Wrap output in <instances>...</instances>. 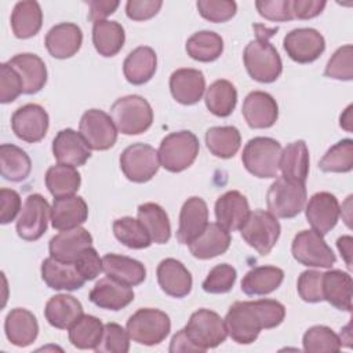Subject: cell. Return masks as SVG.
Segmentation results:
<instances>
[{
	"label": "cell",
	"mask_w": 353,
	"mask_h": 353,
	"mask_svg": "<svg viewBox=\"0 0 353 353\" xmlns=\"http://www.w3.org/2000/svg\"><path fill=\"white\" fill-rule=\"evenodd\" d=\"M285 317V307L276 299L237 301L234 302L223 321L228 335L240 345H250L258 336L261 330H269L280 325Z\"/></svg>",
	"instance_id": "1"
},
{
	"label": "cell",
	"mask_w": 353,
	"mask_h": 353,
	"mask_svg": "<svg viewBox=\"0 0 353 353\" xmlns=\"http://www.w3.org/2000/svg\"><path fill=\"white\" fill-rule=\"evenodd\" d=\"M274 29L256 32V39L251 40L243 52L244 66L251 79L259 83H273L283 72V62L277 50L270 44L269 37Z\"/></svg>",
	"instance_id": "2"
},
{
	"label": "cell",
	"mask_w": 353,
	"mask_h": 353,
	"mask_svg": "<svg viewBox=\"0 0 353 353\" xmlns=\"http://www.w3.org/2000/svg\"><path fill=\"white\" fill-rule=\"evenodd\" d=\"M110 117L119 132L124 135H138L150 128L153 110L143 97L125 95L112 105Z\"/></svg>",
	"instance_id": "3"
},
{
	"label": "cell",
	"mask_w": 353,
	"mask_h": 353,
	"mask_svg": "<svg viewBox=\"0 0 353 353\" xmlns=\"http://www.w3.org/2000/svg\"><path fill=\"white\" fill-rule=\"evenodd\" d=\"M200 150L197 137L192 131H176L163 138L159 146L160 164L170 172H181L189 168Z\"/></svg>",
	"instance_id": "4"
},
{
	"label": "cell",
	"mask_w": 353,
	"mask_h": 353,
	"mask_svg": "<svg viewBox=\"0 0 353 353\" xmlns=\"http://www.w3.org/2000/svg\"><path fill=\"white\" fill-rule=\"evenodd\" d=\"M281 145L269 137H255L250 139L241 154L245 170L256 178H276Z\"/></svg>",
	"instance_id": "5"
},
{
	"label": "cell",
	"mask_w": 353,
	"mask_h": 353,
	"mask_svg": "<svg viewBox=\"0 0 353 353\" xmlns=\"http://www.w3.org/2000/svg\"><path fill=\"white\" fill-rule=\"evenodd\" d=\"M305 183L284 178H276L266 194V204L276 218L290 219L302 212L306 205Z\"/></svg>",
	"instance_id": "6"
},
{
	"label": "cell",
	"mask_w": 353,
	"mask_h": 353,
	"mask_svg": "<svg viewBox=\"0 0 353 353\" xmlns=\"http://www.w3.org/2000/svg\"><path fill=\"white\" fill-rule=\"evenodd\" d=\"M125 330L134 342L153 346L167 338L171 331V320L167 313L159 309L142 307L130 316Z\"/></svg>",
	"instance_id": "7"
},
{
	"label": "cell",
	"mask_w": 353,
	"mask_h": 353,
	"mask_svg": "<svg viewBox=\"0 0 353 353\" xmlns=\"http://www.w3.org/2000/svg\"><path fill=\"white\" fill-rule=\"evenodd\" d=\"M183 331L199 352L216 347L225 342L228 336L223 319L210 309H199L193 312Z\"/></svg>",
	"instance_id": "8"
},
{
	"label": "cell",
	"mask_w": 353,
	"mask_h": 353,
	"mask_svg": "<svg viewBox=\"0 0 353 353\" xmlns=\"http://www.w3.org/2000/svg\"><path fill=\"white\" fill-rule=\"evenodd\" d=\"M280 230L277 218L265 210L250 212L240 229L244 241L261 255H268L273 250L280 237Z\"/></svg>",
	"instance_id": "9"
},
{
	"label": "cell",
	"mask_w": 353,
	"mask_h": 353,
	"mask_svg": "<svg viewBox=\"0 0 353 353\" xmlns=\"http://www.w3.org/2000/svg\"><path fill=\"white\" fill-rule=\"evenodd\" d=\"M160 165L157 150L148 143H132L120 154V168L131 182L143 183L150 181Z\"/></svg>",
	"instance_id": "10"
},
{
	"label": "cell",
	"mask_w": 353,
	"mask_h": 353,
	"mask_svg": "<svg viewBox=\"0 0 353 353\" xmlns=\"http://www.w3.org/2000/svg\"><path fill=\"white\" fill-rule=\"evenodd\" d=\"M291 252L296 262L307 268H331L336 256L323 236L314 230H302L295 234Z\"/></svg>",
	"instance_id": "11"
},
{
	"label": "cell",
	"mask_w": 353,
	"mask_h": 353,
	"mask_svg": "<svg viewBox=\"0 0 353 353\" xmlns=\"http://www.w3.org/2000/svg\"><path fill=\"white\" fill-rule=\"evenodd\" d=\"M48 218H51V207L47 200L39 193L29 194L17 219L18 236L26 241L39 240L47 230Z\"/></svg>",
	"instance_id": "12"
},
{
	"label": "cell",
	"mask_w": 353,
	"mask_h": 353,
	"mask_svg": "<svg viewBox=\"0 0 353 353\" xmlns=\"http://www.w3.org/2000/svg\"><path fill=\"white\" fill-rule=\"evenodd\" d=\"M79 132L94 150H108L117 141V128L112 117L99 109H88L83 113Z\"/></svg>",
	"instance_id": "13"
},
{
	"label": "cell",
	"mask_w": 353,
	"mask_h": 353,
	"mask_svg": "<svg viewBox=\"0 0 353 353\" xmlns=\"http://www.w3.org/2000/svg\"><path fill=\"white\" fill-rule=\"evenodd\" d=\"M283 47L292 61L310 63L324 52L325 40L323 34L313 28H299L285 34Z\"/></svg>",
	"instance_id": "14"
},
{
	"label": "cell",
	"mask_w": 353,
	"mask_h": 353,
	"mask_svg": "<svg viewBox=\"0 0 353 353\" xmlns=\"http://www.w3.org/2000/svg\"><path fill=\"white\" fill-rule=\"evenodd\" d=\"M50 125L48 113L37 103H26L18 108L11 116V128L14 134L29 143L41 141Z\"/></svg>",
	"instance_id": "15"
},
{
	"label": "cell",
	"mask_w": 353,
	"mask_h": 353,
	"mask_svg": "<svg viewBox=\"0 0 353 353\" xmlns=\"http://www.w3.org/2000/svg\"><path fill=\"white\" fill-rule=\"evenodd\" d=\"M305 214L312 230L324 236L338 223L341 207L338 199L330 192H317L309 199Z\"/></svg>",
	"instance_id": "16"
},
{
	"label": "cell",
	"mask_w": 353,
	"mask_h": 353,
	"mask_svg": "<svg viewBox=\"0 0 353 353\" xmlns=\"http://www.w3.org/2000/svg\"><path fill=\"white\" fill-rule=\"evenodd\" d=\"M52 154L58 164L80 167L91 157V149L80 132L65 128L52 141Z\"/></svg>",
	"instance_id": "17"
},
{
	"label": "cell",
	"mask_w": 353,
	"mask_h": 353,
	"mask_svg": "<svg viewBox=\"0 0 353 353\" xmlns=\"http://www.w3.org/2000/svg\"><path fill=\"white\" fill-rule=\"evenodd\" d=\"M208 225V207L207 203L197 196L189 197L179 214V226L176 239L181 244L189 245L197 236L203 233Z\"/></svg>",
	"instance_id": "18"
},
{
	"label": "cell",
	"mask_w": 353,
	"mask_h": 353,
	"mask_svg": "<svg viewBox=\"0 0 353 353\" xmlns=\"http://www.w3.org/2000/svg\"><path fill=\"white\" fill-rule=\"evenodd\" d=\"M241 113L251 128H269L277 121L279 106L270 94L252 91L245 97Z\"/></svg>",
	"instance_id": "19"
},
{
	"label": "cell",
	"mask_w": 353,
	"mask_h": 353,
	"mask_svg": "<svg viewBox=\"0 0 353 353\" xmlns=\"http://www.w3.org/2000/svg\"><path fill=\"white\" fill-rule=\"evenodd\" d=\"M92 245V236L90 232L81 226L63 230L55 234L48 244L50 256L62 261L74 263L77 258L83 254L84 250Z\"/></svg>",
	"instance_id": "20"
},
{
	"label": "cell",
	"mask_w": 353,
	"mask_h": 353,
	"mask_svg": "<svg viewBox=\"0 0 353 353\" xmlns=\"http://www.w3.org/2000/svg\"><path fill=\"white\" fill-rule=\"evenodd\" d=\"M250 212L247 197L237 190L223 193L215 203L216 223H219L228 232L240 230Z\"/></svg>",
	"instance_id": "21"
},
{
	"label": "cell",
	"mask_w": 353,
	"mask_h": 353,
	"mask_svg": "<svg viewBox=\"0 0 353 353\" xmlns=\"http://www.w3.org/2000/svg\"><path fill=\"white\" fill-rule=\"evenodd\" d=\"M205 90V77L201 70L182 68L170 76V91L172 98L182 105L197 103Z\"/></svg>",
	"instance_id": "22"
},
{
	"label": "cell",
	"mask_w": 353,
	"mask_h": 353,
	"mask_svg": "<svg viewBox=\"0 0 353 353\" xmlns=\"http://www.w3.org/2000/svg\"><path fill=\"white\" fill-rule=\"evenodd\" d=\"M88 218V205L83 197L72 194L54 199L51 207V226L59 232L83 225Z\"/></svg>",
	"instance_id": "23"
},
{
	"label": "cell",
	"mask_w": 353,
	"mask_h": 353,
	"mask_svg": "<svg viewBox=\"0 0 353 353\" xmlns=\"http://www.w3.org/2000/svg\"><path fill=\"white\" fill-rule=\"evenodd\" d=\"M88 298L95 306L116 312L128 306L134 301V291L130 285L108 276L97 281L90 291Z\"/></svg>",
	"instance_id": "24"
},
{
	"label": "cell",
	"mask_w": 353,
	"mask_h": 353,
	"mask_svg": "<svg viewBox=\"0 0 353 353\" xmlns=\"http://www.w3.org/2000/svg\"><path fill=\"white\" fill-rule=\"evenodd\" d=\"M81 29L72 22H62L52 26L46 34V48L51 57L66 59L73 57L81 47Z\"/></svg>",
	"instance_id": "25"
},
{
	"label": "cell",
	"mask_w": 353,
	"mask_h": 353,
	"mask_svg": "<svg viewBox=\"0 0 353 353\" xmlns=\"http://www.w3.org/2000/svg\"><path fill=\"white\" fill-rule=\"evenodd\" d=\"M160 288L172 298H183L192 291V274L186 266L174 258L163 259L156 270Z\"/></svg>",
	"instance_id": "26"
},
{
	"label": "cell",
	"mask_w": 353,
	"mask_h": 353,
	"mask_svg": "<svg viewBox=\"0 0 353 353\" xmlns=\"http://www.w3.org/2000/svg\"><path fill=\"white\" fill-rule=\"evenodd\" d=\"M41 279L52 290L74 291L84 285L85 280L74 263L62 262L48 256L41 263Z\"/></svg>",
	"instance_id": "27"
},
{
	"label": "cell",
	"mask_w": 353,
	"mask_h": 353,
	"mask_svg": "<svg viewBox=\"0 0 353 353\" xmlns=\"http://www.w3.org/2000/svg\"><path fill=\"white\" fill-rule=\"evenodd\" d=\"M8 65L19 74L23 83V94H36L46 85L47 68L39 55L30 52L17 54L8 61Z\"/></svg>",
	"instance_id": "28"
},
{
	"label": "cell",
	"mask_w": 353,
	"mask_h": 353,
	"mask_svg": "<svg viewBox=\"0 0 353 353\" xmlns=\"http://www.w3.org/2000/svg\"><path fill=\"white\" fill-rule=\"evenodd\" d=\"M4 331L7 339L18 346L26 347L32 345L39 334L37 319L32 312L23 307H15L10 310L4 321Z\"/></svg>",
	"instance_id": "29"
},
{
	"label": "cell",
	"mask_w": 353,
	"mask_h": 353,
	"mask_svg": "<svg viewBox=\"0 0 353 353\" xmlns=\"http://www.w3.org/2000/svg\"><path fill=\"white\" fill-rule=\"evenodd\" d=\"M230 241V233L219 223H208L203 233L189 244V251L197 259H211L225 254Z\"/></svg>",
	"instance_id": "30"
},
{
	"label": "cell",
	"mask_w": 353,
	"mask_h": 353,
	"mask_svg": "<svg viewBox=\"0 0 353 353\" xmlns=\"http://www.w3.org/2000/svg\"><path fill=\"white\" fill-rule=\"evenodd\" d=\"M83 314L80 301L68 294L51 296L44 307L46 320L58 330H69Z\"/></svg>",
	"instance_id": "31"
},
{
	"label": "cell",
	"mask_w": 353,
	"mask_h": 353,
	"mask_svg": "<svg viewBox=\"0 0 353 353\" xmlns=\"http://www.w3.org/2000/svg\"><path fill=\"white\" fill-rule=\"evenodd\" d=\"M157 55L153 48L141 46L132 50L123 63V73L128 83L142 85L148 83L156 73Z\"/></svg>",
	"instance_id": "32"
},
{
	"label": "cell",
	"mask_w": 353,
	"mask_h": 353,
	"mask_svg": "<svg viewBox=\"0 0 353 353\" xmlns=\"http://www.w3.org/2000/svg\"><path fill=\"white\" fill-rule=\"evenodd\" d=\"M102 266L106 276L130 287L139 285L146 279V269L143 263L130 256L106 254L102 258Z\"/></svg>",
	"instance_id": "33"
},
{
	"label": "cell",
	"mask_w": 353,
	"mask_h": 353,
	"mask_svg": "<svg viewBox=\"0 0 353 353\" xmlns=\"http://www.w3.org/2000/svg\"><path fill=\"white\" fill-rule=\"evenodd\" d=\"M352 277L349 273L332 269L323 273V296L338 310H352Z\"/></svg>",
	"instance_id": "34"
},
{
	"label": "cell",
	"mask_w": 353,
	"mask_h": 353,
	"mask_svg": "<svg viewBox=\"0 0 353 353\" xmlns=\"http://www.w3.org/2000/svg\"><path fill=\"white\" fill-rule=\"evenodd\" d=\"M279 170L284 178L305 183L309 175V150L305 141L299 139L281 149Z\"/></svg>",
	"instance_id": "35"
},
{
	"label": "cell",
	"mask_w": 353,
	"mask_h": 353,
	"mask_svg": "<svg viewBox=\"0 0 353 353\" xmlns=\"http://www.w3.org/2000/svg\"><path fill=\"white\" fill-rule=\"evenodd\" d=\"M43 25V11L37 1H18L11 12V29L15 37L29 39L39 33Z\"/></svg>",
	"instance_id": "36"
},
{
	"label": "cell",
	"mask_w": 353,
	"mask_h": 353,
	"mask_svg": "<svg viewBox=\"0 0 353 353\" xmlns=\"http://www.w3.org/2000/svg\"><path fill=\"white\" fill-rule=\"evenodd\" d=\"M284 280V272L276 266H256L245 273L241 291L245 295H268L276 291Z\"/></svg>",
	"instance_id": "37"
},
{
	"label": "cell",
	"mask_w": 353,
	"mask_h": 353,
	"mask_svg": "<svg viewBox=\"0 0 353 353\" xmlns=\"http://www.w3.org/2000/svg\"><path fill=\"white\" fill-rule=\"evenodd\" d=\"M125 41L124 28L116 21H98L92 26V43L102 57H114Z\"/></svg>",
	"instance_id": "38"
},
{
	"label": "cell",
	"mask_w": 353,
	"mask_h": 353,
	"mask_svg": "<svg viewBox=\"0 0 353 353\" xmlns=\"http://www.w3.org/2000/svg\"><path fill=\"white\" fill-rule=\"evenodd\" d=\"M30 170L32 161L23 149L12 143L0 146V172L4 179L21 182L29 176Z\"/></svg>",
	"instance_id": "39"
},
{
	"label": "cell",
	"mask_w": 353,
	"mask_h": 353,
	"mask_svg": "<svg viewBox=\"0 0 353 353\" xmlns=\"http://www.w3.org/2000/svg\"><path fill=\"white\" fill-rule=\"evenodd\" d=\"M138 219L148 230L152 243L165 244L171 237V223L165 210L156 203H145L138 207Z\"/></svg>",
	"instance_id": "40"
},
{
	"label": "cell",
	"mask_w": 353,
	"mask_h": 353,
	"mask_svg": "<svg viewBox=\"0 0 353 353\" xmlns=\"http://www.w3.org/2000/svg\"><path fill=\"white\" fill-rule=\"evenodd\" d=\"M205 145L215 157L230 159L240 149L241 135L233 125L211 127L205 132Z\"/></svg>",
	"instance_id": "41"
},
{
	"label": "cell",
	"mask_w": 353,
	"mask_h": 353,
	"mask_svg": "<svg viewBox=\"0 0 353 353\" xmlns=\"http://www.w3.org/2000/svg\"><path fill=\"white\" fill-rule=\"evenodd\" d=\"M185 48L192 59L212 62L223 52V39L212 30H200L188 39Z\"/></svg>",
	"instance_id": "42"
},
{
	"label": "cell",
	"mask_w": 353,
	"mask_h": 353,
	"mask_svg": "<svg viewBox=\"0 0 353 353\" xmlns=\"http://www.w3.org/2000/svg\"><path fill=\"white\" fill-rule=\"evenodd\" d=\"M205 106L207 109L218 116L228 117L236 108L237 91L229 80H215L205 91Z\"/></svg>",
	"instance_id": "43"
},
{
	"label": "cell",
	"mask_w": 353,
	"mask_h": 353,
	"mask_svg": "<svg viewBox=\"0 0 353 353\" xmlns=\"http://www.w3.org/2000/svg\"><path fill=\"white\" fill-rule=\"evenodd\" d=\"M81 183V176L76 167L66 164H57L46 172V186L48 192L57 197L74 194Z\"/></svg>",
	"instance_id": "44"
},
{
	"label": "cell",
	"mask_w": 353,
	"mask_h": 353,
	"mask_svg": "<svg viewBox=\"0 0 353 353\" xmlns=\"http://www.w3.org/2000/svg\"><path fill=\"white\" fill-rule=\"evenodd\" d=\"M103 324L91 314H83L70 328L69 341L77 349H95L102 338Z\"/></svg>",
	"instance_id": "45"
},
{
	"label": "cell",
	"mask_w": 353,
	"mask_h": 353,
	"mask_svg": "<svg viewBox=\"0 0 353 353\" xmlns=\"http://www.w3.org/2000/svg\"><path fill=\"white\" fill-rule=\"evenodd\" d=\"M114 237L125 247L132 250L148 248L152 239L139 219L132 216H123L113 222Z\"/></svg>",
	"instance_id": "46"
},
{
	"label": "cell",
	"mask_w": 353,
	"mask_h": 353,
	"mask_svg": "<svg viewBox=\"0 0 353 353\" xmlns=\"http://www.w3.org/2000/svg\"><path fill=\"white\" fill-rule=\"evenodd\" d=\"M323 172H349L353 168V141L346 138L331 146L319 161Z\"/></svg>",
	"instance_id": "47"
},
{
	"label": "cell",
	"mask_w": 353,
	"mask_h": 353,
	"mask_svg": "<svg viewBox=\"0 0 353 353\" xmlns=\"http://www.w3.org/2000/svg\"><path fill=\"white\" fill-rule=\"evenodd\" d=\"M302 345L303 350L310 353L339 352L342 347L339 335L325 325H313L307 328L303 334Z\"/></svg>",
	"instance_id": "48"
},
{
	"label": "cell",
	"mask_w": 353,
	"mask_h": 353,
	"mask_svg": "<svg viewBox=\"0 0 353 353\" xmlns=\"http://www.w3.org/2000/svg\"><path fill=\"white\" fill-rule=\"evenodd\" d=\"M130 335L117 323L103 324V334L94 349L98 353H127L130 350Z\"/></svg>",
	"instance_id": "49"
},
{
	"label": "cell",
	"mask_w": 353,
	"mask_h": 353,
	"mask_svg": "<svg viewBox=\"0 0 353 353\" xmlns=\"http://www.w3.org/2000/svg\"><path fill=\"white\" fill-rule=\"evenodd\" d=\"M324 74L330 79L350 81L353 79V47L346 44L339 47L328 59Z\"/></svg>",
	"instance_id": "50"
},
{
	"label": "cell",
	"mask_w": 353,
	"mask_h": 353,
	"mask_svg": "<svg viewBox=\"0 0 353 353\" xmlns=\"http://www.w3.org/2000/svg\"><path fill=\"white\" fill-rule=\"evenodd\" d=\"M236 277L237 273L232 265L221 263L210 270L201 287L208 294H226L233 288Z\"/></svg>",
	"instance_id": "51"
},
{
	"label": "cell",
	"mask_w": 353,
	"mask_h": 353,
	"mask_svg": "<svg viewBox=\"0 0 353 353\" xmlns=\"http://www.w3.org/2000/svg\"><path fill=\"white\" fill-rule=\"evenodd\" d=\"M196 7L204 19L214 23L232 19L237 11V4L232 0H199Z\"/></svg>",
	"instance_id": "52"
},
{
	"label": "cell",
	"mask_w": 353,
	"mask_h": 353,
	"mask_svg": "<svg viewBox=\"0 0 353 353\" xmlns=\"http://www.w3.org/2000/svg\"><path fill=\"white\" fill-rule=\"evenodd\" d=\"M296 290L302 301L317 303L324 301L323 296V273L319 270H305L298 277Z\"/></svg>",
	"instance_id": "53"
},
{
	"label": "cell",
	"mask_w": 353,
	"mask_h": 353,
	"mask_svg": "<svg viewBox=\"0 0 353 353\" xmlns=\"http://www.w3.org/2000/svg\"><path fill=\"white\" fill-rule=\"evenodd\" d=\"M23 94V83L8 62L0 65V102L10 103Z\"/></svg>",
	"instance_id": "54"
},
{
	"label": "cell",
	"mask_w": 353,
	"mask_h": 353,
	"mask_svg": "<svg viewBox=\"0 0 353 353\" xmlns=\"http://www.w3.org/2000/svg\"><path fill=\"white\" fill-rule=\"evenodd\" d=\"M255 7L261 17L272 22H285L294 19L291 12V0L256 1Z\"/></svg>",
	"instance_id": "55"
},
{
	"label": "cell",
	"mask_w": 353,
	"mask_h": 353,
	"mask_svg": "<svg viewBox=\"0 0 353 353\" xmlns=\"http://www.w3.org/2000/svg\"><path fill=\"white\" fill-rule=\"evenodd\" d=\"M74 265L85 281L94 280L97 276H99L101 272H103L102 258L92 245L83 251Z\"/></svg>",
	"instance_id": "56"
},
{
	"label": "cell",
	"mask_w": 353,
	"mask_h": 353,
	"mask_svg": "<svg viewBox=\"0 0 353 353\" xmlns=\"http://www.w3.org/2000/svg\"><path fill=\"white\" fill-rule=\"evenodd\" d=\"M21 196L12 189H0V223L12 222L21 212Z\"/></svg>",
	"instance_id": "57"
},
{
	"label": "cell",
	"mask_w": 353,
	"mask_h": 353,
	"mask_svg": "<svg viewBox=\"0 0 353 353\" xmlns=\"http://www.w3.org/2000/svg\"><path fill=\"white\" fill-rule=\"evenodd\" d=\"M161 0H128L125 14L132 21H146L153 18L161 8Z\"/></svg>",
	"instance_id": "58"
},
{
	"label": "cell",
	"mask_w": 353,
	"mask_h": 353,
	"mask_svg": "<svg viewBox=\"0 0 353 353\" xmlns=\"http://www.w3.org/2000/svg\"><path fill=\"white\" fill-rule=\"evenodd\" d=\"M327 1L324 0H291L294 19H310L323 12Z\"/></svg>",
	"instance_id": "59"
},
{
	"label": "cell",
	"mask_w": 353,
	"mask_h": 353,
	"mask_svg": "<svg viewBox=\"0 0 353 353\" xmlns=\"http://www.w3.org/2000/svg\"><path fill=\"white\" fill-rule=\"evenodd\" d=\"M120 6L119 1L112 0H92L88 3L90 11H88V19L95 23L98 21H105L106 17L113 14L117 7Z\"/></svg>",
	"instance_id": "60"
},
{
	"label": "cell",
	"mask_w": 353,
	"mask_h": 353,
	"mask_svg": "<svg viewBox=\"0 0 353 353\" xmlns=\"http://www.w3.org/2000/svg\"><path fill=\"white\" fill-rule=\"evenodd\" d=\"M170 352L176 353V352H199V349L189 341L186 336L183 328L179 330L171 339L170 345Z\"/></svg>",
	"instance_id": "61"
},
{
	"label": "cell",
	"mask_w": 353,
	"mask_h": 353,
	"mask_svg": "<svg viewBox=\"0 0 353 353\" xmlns=\"http://www.w3.org/2000/svg\"><path fill=\"white\" fill-rule=\"evenodd\" d=\"M352 245H353L352 236H342L336 240V247L349 269H352Z\"/></svg>",
	"instance_id": "62"
},
{
	"label": "cell",
	"mask_w": 353,
	"mask_h": 353,
	"mask_svg": "<svg viewBox=\"0 0 353 353\" xmlns=\"http://www.w3.org/2000/svg\"><path fill=\"white\" fill-rule=\"evenodd\" d=\"M341 127L346 131H352V105H349L341 114Z\"/></svg>",
	"instance_id": "63"
}]
</instances>
